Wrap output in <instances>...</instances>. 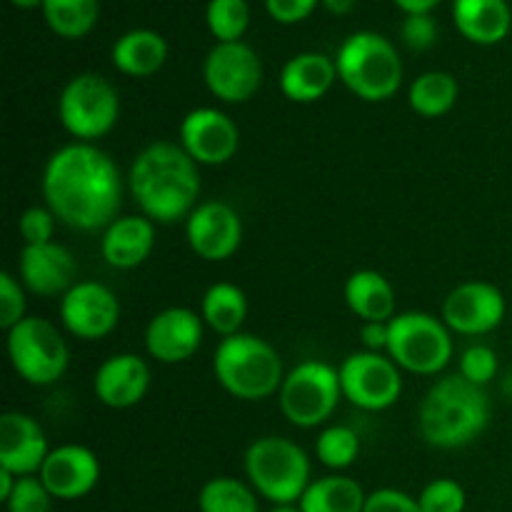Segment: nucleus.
<instances>
[{
	"label": "nucleus",
	"instance_id": "nucleus-1",
	"mask_svg": "<svg viewBox=\"0 0 512 512\" xmlns=\"http://www.w3.org/2000/svg\"><path fill=\"white\" fill-rule=\"evenodd\" d=\"M40 188L55 218L73 230H105L120 218L123 178L113 158L93 143L55 150L45 163Z\"/></svg>",
	"mask_w": 512,
	"mask_h": 512
},
{
	"label": "nucleus",
	"instance_id": "nucleus-2",
	"mask_svg": "<svg viewBox=\"0 0 512 512\" xmlns=\"http://www.w3.org/2000/svg\"><path fill=\"white\" fill-rule=\"evenodd\" d=\"M128 188L145 218L173 225L183 218L188 220L198 208L203 185L198 163L180 148V143H150L130 165Z\"/></svg>",
	"mask_w": 512,
	"mask_h": 512
},
{
	"label": "nucleus",
	"instance_id": "nucleus-3",
	"mask_svg": "<svg viewBox=\"0 0 512 512\" xmlns=\"http://www.w3.org/2000/svg\"><path fill=\"white\" fill-rule=\"evenodd\" d=\"M488 423V393L460 373L435 380L418 408L420 438L440 450L465 448L485 433Z\"/></svg>",
	"mask_w": 512,
	"mask_h": 512
},
{
	"label": "nucleus",
	"instance_id": "nucleus-4",
	"mask_svg": "<svg viewBox=\"0 0 512 512\" xmlns=\"http://www.w3.org/2000/svg\"><path fill=\"white\" fill-rule=\"evenodd\" d=\"M213 375L220 388L245 403L273 398L285 380L283 360L268 340L250 333L223 338L213 355Z\"/></svg>",
	"mask_w": 512,
	"mask_h": 512
},
{
	"label": "nucleus",
	"instance_id": "nucleus-5",
	"mask_svg": "<svg viewBox=\"0 0 512 512\" xmlns=\"http://www.w3.org/2000/svg\"><path fill=\"white\" fill-rule=\"evenodd\" d=\"M338 78L365 103L390 100L403 85V60L385 35L360 30L345 38L335 55Z\"/></svg>",
	"mask_w": 512,
	"mask_h": 512
},
{
	"label": "nucleus",
	"instance_id": "nucleus-6",
	"mask_svg": "<svg viewBox=\"0 0 512 512\" xmlns=\"http://www.w3.org/2000/svg\"><path fill=\"white\" fill-rule=\"evenodd\" d=\"M245 475L260 498L273 505L300 503L308 490L310 458L298 443L280 435L253 440L245 450Z\"/></svg>",
	"mask_w": 512,
	"mask_h": 512
},
{
	"label": "nucleus",
	"instance_id": "nucleus-7",
	"mask_svg": "<svg viewBox=\"0 0 512 512\" xmlns=\"http://www.w3.org/2000/svg\"><path fill=\"white\" fill-rule=\"evenodd\" d=\"M388 355L400 370L413 375H440L453 358V335L440 318L420 310L390 320Z\"/></svg>",
	"mask_w": 512,
	"mask_h": 512
},
{
	"label": "nucleus",
	"instance_id": "nucleus-8",
	"mask_svg": "<svg viewBox=\"0 0 512 512\" xmlns=\"http://www.w3.org/2000/svg\"><path fill=\"white\" fill-rule=\"evenodd\" d=\"M8 358L15 373L35 388L53 385L68 373L70 350L60 330L50 320L25 315L8 330Z\"/></svg>",
	"mask_w": 512,
	"mask_h": 512
},
{
	"label": "nucleus",
	"instance_id": "nucleus-9",
	"mask_svg": "<svg viewBox=\"0 0 512 512\" xmlns=\"http://www.w3.org/2000/svg\"><path fill=\"white\" fill-rule=\"evenodd\" d=\"M343 398L340 373L323 360H305L285 375L280 385V413L295 428H318L338 408Z\"/></svg>",
	"mask_w": 512,
	"mask_h": 512
},
{
	"label": "nucleus",
	"instance_id": "nucleus-10",
	"mask_svg": "<svg viewBox=\"0 0 512 512\" xmlns=\"http://www.w3.org/2000/svg\"><path fill=\"white\" fill-rule=\"evenodd\" d=\"M58 118L78 143H93L118 123V90L98 73L75 75L65 83L58 98Z\"/></svg>",
	"mask_w": 512,
	"mask_h": 512
},
{
	"label": "nucleus",
	"instance_id": "nucleus-11",
	"mask_svg": "<svg viewBox=\"0 0 512 512\" xmlns=\"http://www.w3.org/2000/svg\"><path fill=\"white\" fill-rule=\"evenodd\" d=\"M343 398L365 413H383L403 395V370L388 353H353L338 368Z\"/></svg>",
	"mask_w": 512,
	"mask_h": 512
},
{
	"label": "nucleus",
	"instance_id": "nucleus-12",
	"mask_svg": "<svg viewBox=\"0 0 512 512\" xmlns=\"http://www.w3.org/2000/svg\"><path fill=\"white\" fill-rule=\"evenodd\" d=\"M203 80L223 103H245L263 85V63L243 40L218 43L203 63Z\"/></svg>",
	"mask_w": 512,
	"mask_h": 512
},
{
	"label": "nucleus",
	"instance_id": "nucleus-13",
	"mask_svg": "<svg viewBox=\"0 0 512 512\" xmlns=\"http://www.w3.org/2000/svg\"><path fill=\"white\" fill-rule=\"evenodd\" d=\"M60 323L80 340L108 338L120 323V303L108 285L78 280L60 298Z\"/></svg>",
	"mask_w": 512,
	"mask_h": 512
},
{
	"label": "nucleus",
	"instance_id": "nucleus-14",
	"mask_svg": "<svg viewBox=\"0 0 512 512\" xmlns=\"http://www.w3.org/2000/svg\"><path fill=\"white\" fill-rule=\"evenodd\" d=\"M505 295L498 285L485 280H468L460 283L443 300V323L450 333L458 335H485L500 328L505 320Z\"/></svg>",
	"mask_w": 512,
	"mask_h": 512
},
{
	"label": "nucleus",
	"instance_id": "nucleus-15",
	"mask_svg": "<svg viewBox=\"0 0 512 512\" xmlns=\"http://www.w3.org/2000/svg\"><path fill=\"white\" fill-rule=\"evenodd\" d=\"M190 250L208 263H223L238 253L243 243V220L233 205L205 200L185 220Z\"/></svg>",
	"mask_w": 512,
	"mask_h": 512
},
{
	"label": "nucleus",
	"instance_id": "nucleus-16",
	"mask_svg": "<svg viewBox=\"0 0 512 512\" xmlns=\"http://www.w3.org/2000/svg\"><path fill=\"white\" fill-rule=\"evenodd\" d=\"M180 148L198 165H225L240 148V130L218 108H195L180 123Z\"/></svg>",
	"mask_w": 512,
	"mask_h": 512
},
{
	"label": "nucleus",
	"instance_id": "nucleus-17",
	"mask_svg": "<svg viewBox=\"0 0 512 512\" xmlns=\"http://www.w3.org/2000/svg\"><path fill=\"white\" fill-rule=\"evenodd\" d=\"M205 323L190 308H165L153 315L145 328V350L165 365H178L193 358L203 345Z\"/></svg>",
	"mask_w": 512,
	"mask_h": 512
},
{
	"label": "nucleus",
	"instance_id": "nucleus-18",
	"mask_svg": "<svg viewBox=\"0 0 512 512\" xmlns=\"http://www.w3.org/2000/svg\"><path fill=\"white\" fill-rule=\"evenodd\" d=\"M38 478L55 500L73 503L95 490L100 480V460L85 445H60L50 450Z\"/></svg>",
	"mask_w": 512,
	"mask_h": 512
},
{
	"label": "nucleus",
	"instance_id": "nucleus-19",
	"mask_svg": "<svg viewBox=\"0 0 512 512\" xmlns=\"http://www.w3.org/2000/svg\"><path fill=\"white\" fill-rule=\"evenodd\" d=\"M18 278L33 295L63 298L78 283V263L73 253L58 243L25 245L18 258Z\"/></svg>",
	"mask_w": 512,
	"mask_h": 512
},
{
	"label": "nucleus",
	"instance_id": "nucleus-20",
	"mask_svg": "<svg viewBox=\"0 0 512 512\" xmlns=\"http://www.w3.org/2000/svg\"><path fill=\"white\" fill-rule=\"evenodd\" d=\"M48 438L38 420L28 413L10 410L0 418V468L18 478L38 475L48 458Z\"/></svg>",
	"mask_w": 512,
	"mask_h": 512
},
{
	"label": "nucleus",
	"instance_id": "nucleus-21",
	"mask_svg": "<svg viewBox=\"0 0 512 512\" xmlns=\"http://www.w3.org/2000/svg\"><path fill=\"white\" fill-rule=\"evenodd\" d=\"M150 368L140 355L118 353L100 363L93 378V393L105 408L125 410L148 395Z\"/></svg>",
	"mask_w": 512,
	"mask_h": 512
},
{
	"label": "nucleus",
	"instance_id": "nucleus-22",
	"mask_svg": "<svg viewBox=\"0 0 512 512\" xmlns=\"http://www.w3.org/2000/svg\"><path fill=\"white\" fill-rule=\"evenodd\" d=\"M155 248V223L145 215H120L100 238V255L110 268L133 270L150 258Z\"/></svg>",
	"mask_w": 512,
	"mask_h": 512
},
{
	"label": "nucleus",
	"instance_id": "nucleus-23",
	"mask_svg": "<svg viewBox=\"0 0 512 512\" xmlns=\"http://www.w3.org/2000/svg\"><path fill=\"white\" fill-rule=\"evenodd\" d=\"M338 80L335 60L323 53H298L280 70V90L293 103H315L325 98L333 83Z\"/></svg>",
	"mask_w": 512,
	"mask_h": 512
},
{
	"label": "nucleus",
	"instance_id": "nucleus-24",
	"mask_svg": "<svg viewBox=\"0 0 512 512\" xmlns=\"http://www.w3.org/2000/svg\"><path fill=\"white\" fill-rule=\"evenodd\" d=\"M453 20L460 35L478 45L500 43L512 28L508 0H455Z\"/></svg>",
	"mask_w": 512,
	"mask_h": 512
},
{
	"label": "nucleus",
	"instance_id": "nucleus-25",
	"mask_svg": "<svg viewBox=\"0 0 512 512\" xmlns=\"http://www.w3.org/2000/svg\"><path fill=\"white\" fill-rule=\"evenodd\" d=\"M345 303L363 323H390L395 318V290L378 270H355L345 280Z\"/></svg>",
	"mask_w": 512,
	"mask_h": 512
},
{
	"label": "nucleus",
	"instance_id": "nucleus-26",
	"mask_svg": "<svg viewBox=\"0 0 512 512\" xmlns=\"http://www.w3.org/2000/svg\"><path fill=\"white\" fill-rule=\"evenodd\" d=\"M113 65L130 78H150L168 60V43L160 33L148 28H135L120 35L110 50Z\"/></svg>",
	"mask_w": 512,
	"mask_h": 512
},
{
	"label": "nucleus",
	"instance_id": "nucleus-27",
	"mask_svg": "<svg viewBox=\"0 0 512 512\" xmlns=\"http://www.w3.org/2000/svg\"><path fill=\"white\" fill-rule=\"evenodd\" d=\"M368 493L348 475H325L313 480L300 498L303 512H363Z\"/></svg>",
	"mask_w": 512,
	"mask_h": 512
},
{
	"label": "nucleus",
	"instance_id": "nucleus-28",
	"mask_svg": "<svg viewBox=\"0 0 512 512\" xmlns=\"http://www.w3.org/2000/svg\"><path fill=\"white\" fill-rule=\"evenodd\" d=\"M200 318L220 338L238 335L248 318V298L233 283H215L200 300Z\"/></svg>",
	"mask_w": 512,
	"mask_h": 512
},
{
	"label": "nucleus",
	"instance_id": "nucleus-29",
	"mask_svg": "<svg viewBox=\"0 0 512 512\" xmlns=\"http://www.w3.org/2000/svg\"><path fill=\"white\" fill-rule=\"evenodd\" d=\"M460 85L445 70H430L420 78L413 80L408 90V103L420 118H440V115L450 113L453 105L458 103Z\"/></svg>",
	"mask_w": 512,
	"mask_h": 512
},
{
	"label": "nucleus",
	"instance_id": "nucleus-30",
	"mask_svg": "<svg viewBox=\"0 0 512 512\" xmlns=\"http://www.w3.org/2000/svg\"><path fill=\"white\" fill-rule=\"evenodd\" d=\"M43 15L55 35L78 40L95 28L100 5L98 0H45Z\"/></svg>",
	"mask_w": 512,
	"mask_h": 512
},
{
	"label": "nucleus",
	"instance_id": "nucleus-31",
	"mask_svg": "<svg viewBox=\"0 0 512 512\" xmlns=\"http://www.w3.org/2000/svg\"><path fill=\"white\" fill-rule=\"evenodd\" d=\"M260 495L255 493L253 485L240 483L238 478H220L208 480L198 493L200 512H260Z\"/></svg>",
	"mask_w": 512,
	"mask_h": 512
},
{
	"label": "nucleus",
	"instance_id": "nucleus-32",
	"mask_svg": "<svg viewBox=\"0 0 512 512\" xmlns=\"http://www.w3.org/2000/svg\"><path fill=\"white\" fill-rule=\"evenodd\" d=\"M315 455L330 470L350 468L360 455V435L350 425H330L320 433Z\"/></svg>",
	"mask_w": 512,
	"mask_h": 512
},
{
	"label": "nucleus",
	"instance_id": "nucleus-33",
	"mask_svg": "<svg viewBox=\"0 0 512 512\" xmlns=\"http://www.w3.org/2000/svg\"><path fill=\"white\" fill-rule=\"evenodd\" d=\"M205 20H208L210 33L218 38V43H235L248 30V0H210Z\"/></svg>",
	"mask_w": 512,
	"mask_h": 512
},
{
	"label": "nucleus",
	"instance_id": "nucleus-34",
	"mask_svg": "<svg viewBox=\"0 0 512 512\" xmlns=\"http://www.w3.org/2000/svg\"><path fill=\"white\" fill-rule=\"evenodd\" d=\"M423 512H465L468 495L465 488L453 478H438L423 488L418 498Z\"/></svg>",
	"mask_w": 512,
	"mask_h": 512
},
{
	"label": "nucleus",
	"instance_id": "nucleus-35",
	"mask_svg": "<svg viewBox=\"0 0 512 512\" xmlns=\"http://www.w3.org/2000/svg\"><path fill=\"white\" fill-rule=\"evenodd\" d=\"M53 495L38 475H25L15 483L13 495L5 503L8 512H53Z\"/></svg>",
	"mask_w": 512,
	"mask_h": 512
},
{
	"label": "nucleus",
	"instance_id": "nucleus-36",
	"mask_svg": "<svg viewBox=\"0 0 512 512\" xmlns=\"http://www.w3.org/2000/svg\"><path fill=\"white\" fill-rule=\"evenodd\" d=\"M460 375L478 388H485L498 375V355L488 345H470L460 355Z\"/></svg>",
	"mask_w": 512,
	"mask_h": 512
},
{
	"label": "nucleus",
	"instance_id": "nucleus-37",
	"mask_svg": "<svg viewBox=\"0 0 512 512\" xmlns=\"http://www.w3.org/2000/svg\"><path fill=\"white\" fill-rule=\"evenodd\" d=\"M55 215L48 205H33V208L25 210L18 220L20 238L25 240V245H45L53 243L55 233Z\"/></svg>",
	"mask_w": 512,
	"mask_h": 512
},
{
	"label": "nucleus",
	"instance_id": "nucleus-38",
	"mask_svg": "<svg viewBox=\"0 0 512 512\" xmlns=\"http://www.w3.org/2000/svg\"><path fill=\"white\" fill-rule=\"evenodd\" d=\"M25 318V290L18 278L10 273L0 275V325L10 330Z\"/></svg>",
	"mask_w": 512,
	"mask_h": 512
},
{
	"label": "nucleus",
	"instance_id": "nucleus-39",
	"mask_svg": "<svg viewBox=\"0 0 512 512\" xmlns=\"http://www.w3.org/2000/svg\"><path fill=\"white\" fill-rule=\"evenodd\" d=\"M400 35H403V43L410 50H428L438 40V23L430 13L405 15L403 25H400Z\"/></svg>",
	"mask_w": 512,
	"mask_h": 512
},
{
	"label": "nucleus",
	"instance_id": "nucleus-40",
	"mask_svg": "<svg viewBox=\"0 0 512 512\" xmlns=\"http://www.w3.org/2000/svg\"><path fill=\"white\" fill-rule=\"evenodd\" d=\"M363 512H423L418 498L398 488H380L368 495Z\"/></svg>",
	"mask_w": 512,
	"mask_h": 512
},
{
	"label": "nucleus",
	"instance_id": "nucleus-41",
	"mask_svg": "<svg viewBox=\"0 0 512 512\" xmlns=\"http://www.w3.org/2000/svg\"><path fill=\"white\" fill-rule=\"evenodd\" d=\"M315 5H318V0H265V8H268L270 18L283 25H293L305 20L313 13Z\"/></svg>",
	"mask_w": 512,
	"mask_h": 512
},
{
	"label": "nucleus",
	"instance_id": "nucleus-42",
	"mask_svg": "<svg viewBox=\"0 0 512 512\" xmlns=\"http://www.w3.org/2000/svg\"><path fill=\"white\" fill-rule=\"evenodd\" d=\"M360 340H363L365 350H370V353H388L390 323H363Z\"/></svg>",
	"mask_w": 512,
	"mask_h": 512
},
{
	"label": "nucleus",
	"instance_id": "nucleus-43",
	"mask_svg": "<svg viewBox=\"0 0 512 512\" xmlns=\"http://www.w3.org/2000/svg\"><path fill=\"white\" fill-rule=\"evenodd\" d=\"M440 0H395L400 10H405V15H420V13H430V10L438 5Z\"/></svg>",
	"mask_w": 512,
	"mask_h": 512
},
{
	"label": "nucleus",
	"instance_id": "nucleus-44",
	"mask_svg": "<svg viewBox=\"0 0 512 512\" xmlns=\"http://www.w3.org/2000/svg\"><path fill=\"white\" fill-rule=\"evenodd\" d=\"M15 483H18V475H13L10 470L0 468V503H8V498L13 495Z\"/></svg>",
	"mask_w": 512,
	"mask_h": 512
},
{
	"label": "nucleus",
	"instance_id": "nucleus-45",
	"mask_svg": "<svg viewBox=\"0 0 512 512\" xmlns=\"http://www.w3.org/2000/svg\"><path fill=\"white\" fill-rule=\"evenodd\" d=\"M323 5L333 15H345V13H350V10H353L355 0H323Z\"/></svg>",
	"mask_w": 512,
	"mask_h": 512
},
{
	"label": "nucleus",
	"instance_id": "nucleus-46",
	"mask_svg": "<svg viewBox=\"0 0 512 512\" xmlns=\"http://www.w3.org/2000/svg\"><path fill=\"white\" fill-rule=\"evenodd\" d=\"M10 3L15 5V8H23V10H33V8H43L45 0H10Z\"/></svg>",
	"mask_w": 512,
	"mask_h": 512
},
{
	"label": "nucleus",
	"instance_id": "nucleus-47",
	"mask_svg": "<svg viewBox=\"0 0 512 512\" xmlns=\"http://www.w3.org/2000/svg\"><path fill=\"white\" fill-rule=\"evenodd\" d=\"M270 512H303V510H300V505H275Z\"/></svg>",
	"mask_w": 512,
	"mask_h": 512
}]
</instances>
